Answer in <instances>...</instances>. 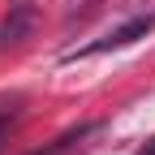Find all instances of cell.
<instances>
[{
    "label": "cell",
    "instance_id": "cell-4",
    "mask_svg": "<svg viewBox=\"0 0 155 155\" xmlns=\"http://www.w3.org/2000/svg\"><path fill=\"white\" fill-rule=\"evenodd\" d=\"M142 155H155V138H151V142H147V147H142Z\"/></svg>",
    "mask_w": 155,
    "mask_h": 155
},
{
    "label": "cell",
    "instance_id": "cell-3",
    "mask_svg": "<svg viewBox=\"0 0 155 155\" xmlns=\"http://www.w3.org/2000/svg\"><path fill=\"white\" fill-rule=\"evenodd\" d=\"M5 138H9V116L0 112V142H5Z\"/></svg>",
    "mask_w": 155,
    "mask_h": 155
},
{
    "label": "cell",
    "instance_id": "cell-1",
    "mask_svg": "<svg viewBox=\"0 0 155 155\" xmlns=\"http://www.w3.org/2000/svg\"><path fill=\"white\" fill-rule=\"evenodd\" d=\"M151 26H155V17L147 13V17H129L125 26H116V30H108L99 43H91V48H82L78 56H95V52H112V48H129L134 39H142V35H151Z\"/></svg>",
    "mask_w": 155,
    "mask_h": 155
},
{
    "label": "cell",
    "instance_id": "cell-2",
    "mask_svg": "<svg viewBox=\"0 0 155 155\" xmlns=\"http://www.w3.org/2000/svg\"><path fill=\"white\" fill-rule=\"evenodd\" d=\"M30 30H35V5L30 0H17V5L9 9V17L0 22V52L17 48L22 39H30Z\"/></svg>",
    "mask_w": 155,
    "mask_h": 155
}]
</instances>
